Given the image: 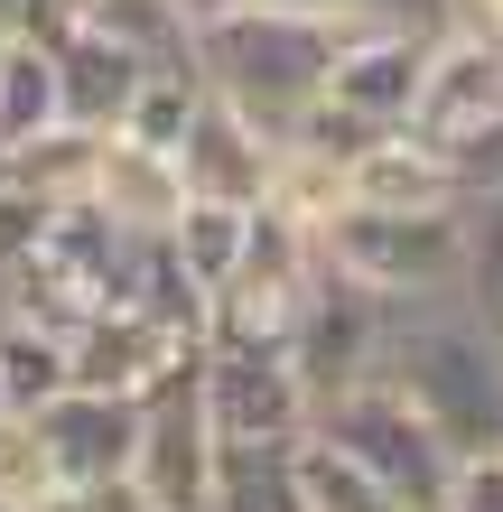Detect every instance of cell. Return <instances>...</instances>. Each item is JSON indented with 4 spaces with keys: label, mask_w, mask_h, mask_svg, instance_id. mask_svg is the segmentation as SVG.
I'll return each mask as SVG.
<instances>
[{
    "label": "cell",
    "mask_w": 503,
    "mask_h": 512,
    "mask_svg": "<svg viewBox=\"0 0 503 512\" xmlns=\"http://www.w3.org/2000/svg\"><path fill=\"white\" fill-rule=\"evenodd\" d=\"M354 19L327 10H280V0H233L196 28V66L224 103H243L280 149L308 131V112L327 103V75H336V47H345Z\"/></svg>",
    "instance_id": "1"
},
{
    "label": "cell",
    "mask_w": 503,
    "mask_h": 512,
    "mask_svg": "<svg viewBox=\"0 0 503 512\" xmlns=\"http://www.w3.org/2000/svg\"><path fill=\"white\" fill-rule=\"evenodd\" d=\"M382 373L429 410V429L457 457L466 447H503V336L476 298H401Z\"/></svg>",
    "instance_id": "2"
},
{
    "label": "cell",
    "mask_w": 503,
    "mask_h": 512,
    "mask_svg": "<svg viewBox=\"0 0 503 512\" xmlns=\"http://www.w3.org/2000/svg\"><path fill=\"white\" fill-rule=\"evenodd\" d=\"M317 252L382 298H466V205H336Z\"/></svg>",
    "instance_id": "3"
},
{
    "label": "cell",
    "mask_w": 503,
    "mask_h": 512,
    "mask_svg": "<svg viewBox=\"0 0 503 512\" xmlns=\"http://www.w3.org/2000/svg\"><path fill=\"white\" fill-rule=\"evenodd\" d=\"M327 280V252H317V233L299 215H280V205H261L252 224V252L243 270L205 298V345H261V354H289L308 326V298Z\"/></svg>",
    "instance_id": "4"
},
{
    "label": "cell",
    "mask_w": 503,
    "mask_h": 512,
    "mask_svg": "<svg viewBox=\"0 0 503 512\" xmlns=\"http://www.w3.org/2000/svg\"><path fill=\"white\" fill-rule=\"evenodd\" d=\"M317 438L354 447V457H364L410 512H438V503H448L457 447L429 429V410L410 401L392 373H373V382H354V391H327V401H317Z\"/></svg>",
    "instance_id": "5"
},
{
    "label": "cell",
    "mask_w": 503,
    "mask_h": 512,
    "mask_svg": "<svg viewBox=\"0 0 503 512\" xmlns=\"http://www.w3.org/2000/svg\"><path fill=\"white\" fill-rule=\"evenodd\" d=\"M215 410H205V373H168L150 401H140V457H131V494L150 512H205L215 503Z\"/></svg>",
    "instance_id": "6"
},
{
    "label": "cell",
    "mask_w": 503,
    "mask_h": 512,
    "mask_svg": "<svg viewBox=\"0 0 503 512\" xmlns=\"http://www.w3.org/2000/svg\"><path fill=\"white\" fill-rule=\"evenodd\" d=\"M38 438L56 457V485L66 494H94L112 512H140L131 494V457H140V401L131 391H56V401L38 410Z\"/></svg>",
    "instance_id": "7"
},
{
    "label": "cell",
    "mask_w": 503,
    "mask_h": 512,
    "mask_svg": "<svg viewBox=\"0 0 503 512\" xmlns=\"http://www.w3.org/2000/svg\"><path fill=\"white\" fill-rule=\"evenodd\" d=\"M205 410H215V438H252V447H299L317 429V391L289 354L261 345H205Z\"/></svg>",
    "instance_id": "8"
},
{
    "label": "cell",
    "mask_w": 503,
    "mask_h": 512,
    "mask_svg": "<svg viewBox=\"0 0 503 512\" xmlns=\"http://www.w3.org/2000/svg\"><path fill=\"white\" fill-rule=\"evenodd\" d=\"M392 317H401V298H382V289L354 280V270L327 261V280H317V298H308V326H299V345H289V364L308 373L317 401H327V391H354V382L382 373V354H392Z\"/></svg>",
    "instance_id": "9"
},
{
    "label": "cell",
    "mask_w": 503,
    "mask_h": 512,
    "mask_svg": "<svg viewBox=\"0 0 503 512\" xmlns=\"http://www.w3.org/2000/svg\"><path fill=\"white\" fill-rule=\"evenodd\" d=\"M280 159L289 149L252 122L243 103H224L215 84L196 94V122L177 140V177H187V196H224V205H271L280 187Z\"/></svg>",
    "instance_id": "10"
},
{
    "label": "cell",
    "mask_w": 503,
    "mask_h": 512,
    "mask_svg": "<svg viewBox=\"0 0 503 512\" xmlns=\"http://www.w3.org/2000/svg\"><path fill=\"white\" fill-rule=\"evenodd\" d=\"M140 75H150V56H131L112 28L94 19H75L66 38H56V84H66V122L84 131H122L131 122V94H140Z\"/></svg>",
    "instance_id": "11"
},
{
    "label": "cell",
    "mask_w": 503,
    "mask_h": 512,
    "mask_svg": "<svg viewBox=\"0 0 503 512\" xmlns=\"http://www.w3.org/2000/svg\"><path fill=\"white\" fill-rule=\"evenodd\" d=\"M94 205H103L112 224H131V233H168L177 215H187V177H177V149H150V140H131V131H112V140H103Z\"/></svg>",
    "instance_id": "12"
},
{
    "label": "cell",
    "mask_w": 503,
    "mask_h": 512,
    "mask_svg": "<svg viewBox=\"0 0 503 512\" xmlns=\"http://www.w3.org/2000/svg\"><path fill=\"white\" fill-rule=\"evenodd\" d=\"M103 140H112V131L56 122V131H38V140L0 149V187L38 196L47 215H66V205H94V177H103Z\"/></svg>",
    "instance_id": "13"
},
{
    "label": "cell",
    "mask_w": 503,
    "mask_h": 512,
    "mask_svg": "<svg viewBox=\"0 0 503 512\" xmlns=\"http://www.w3.org/2000/svg\"><path fill=\"white\" fill-rule=\"evenodd\" d=\"M345 196L354 205H466V168L438 159L429 140L392 131V140H373L364 159L345 168Z\"/></svg>",
    "instance_id": "14"
},
{
    "label": "cell",
    "mask_w": 503,
    "mask_h": 512,
    "mask_svg": "<svg viewBox=\"0 0 503 512\" xmlns=\"http://www.w3.org/2000/svg\"><path fill=\"white\" fill-rule=\"evenodd\" d=\"M252 224H261V205H224V196H187V215L168 224V261H177V280H187L196 298H215L233 270H243L252 252Z\"/></svg>",
    "instance_id": "15"
},
{
    "label": "cell",
    "mask_w": 503,
    "mask_h": 512,
    "mask_svg": "<svg viewBox=\"0 0 503 512\" xmlns=\"http://www.w3.org/2000/svg\"><path fill=\"white\" fill-rule=\"evenodd\" d=\"M66 122V84H56V47L28 28H0V149L38 140Z\"/></svg>",
    "instance_id": "16"
},
{
    "label": "cell",
    "mask_w": 503,
    "mask_h": 512,
    "mask_svg": "<svg viewBox=\"0 0 503 512\" xmlns=\"http://www.w3.org/2000/svg\"><path fill=\"white\" fill-rule=\"evenodd\" d=\"M56 391H75V336L47 317H0V401L38 419Z\"/></svg>",
    "instance_id": "17"
},
{
    "label": "cell",
    "mask_w": 503,
    "mask_h": 512,
    "mask_svg": "<svg viewBox=\"0 0 503 512\" xmlns=\"http://www.w3.org/2000/svg\"><path fill=\"white\" fill-rule=\"evenodd\" d=\"M289 457H299V503H308V512H410V503L382 485L364 457H354V447L317 438V429L289 447Z\"/></svg>",
    "instance_id": "18"
},
{
    "label": "cell",
    "mask_w": 503,
    "mask_h": 512,
    "mask_svg": "<svg viewBox=\"0 0 503 512\" xmlns=\"http://www.w3.org/2000/svg\"><path fill=\"white\" fill-rule=\"evenodd\" d=\"M205 512H308V503H299V457H289V447L224 438V457H215V503H205Z\"/></svg>",
    "instance_id": "19"
},
{
    "label": "cell",
    "mask_w": 503,
    "mask_h": 512,
    "mask_svg": "<svg viewBox=\"0 0 503 512\" xmlns=\"http://www.w3.org/2000/svg\"><path fill=\"white\" fill-rule=\"evenodd\" d=\"M84 19L112 28L131 56H150V66H196V10L187 0H84Z\"/></svg>",
    "instance_id": "20"
},
{
    "label": "cell",
    "mask_w": 503,
    "mask_h": 512,
    "mask_svg": "<svg viewBox=\"0 0 503 512\" xmlns=\"http://www.w3.org/2000/svg\"><path fill=\"white\" fill-rule=\"evenodd\" d=\"M466 298L476 308L503 298V177L466 187Z\"/></svg>",
    "instance_id": "21"
},
{
    "label": "cell",
    "mask_w": 503,
    "mask_h": 512,
    "mask_svg": "<svg viewBox=\"0 0 503 512\" xmlns=\"http://www.w3.org/2000/svg\"><path fill=\"white\" fill-rule=\"evenodd\" d=\"M438 512H503V447H466Z\"/></svg>",
    "instance_id": "22"
},
{
    "label": "cell",
    "mask_w": 503,
    "mask_h": 512,
    "mask_svg": "<svg viewBox=\"0 0 503 512\" xmlns=\"http://www.w3.org/2000/svg\"><path fill=\"white\" fill-rule=\"evenodd\" d=\"M457 19H476V28H503V0H457Z\"/></svg>",
    "instance_id": "23"
},
{
    "label": "cell",
    "mask_w": 503,
    "mask_h": 512,
    "mask_svg": "<svg viewBox=\"0 0 503 512\" xmlns=\"http://www.w3.org/2000/svg\"><path fill=\"white\" fill-rule=\"evenodd\" d=\"M187 10H196V19H215V10H233V0H187Z\"/></svg>",
    "instance_id": "24"
},
{
    "label": "cell",
    "mask_w": 503,
    "mask_h": 512,
    "mask_svg": "<svg viewBox=\"0 0 503 512\" xmlns=\"http://www.w3.org/2000/svg\"><path fill=\"white\" fill-rule=\"evenodd\" d=\"M485 317H494V336H503V298H494V308H485Z\"/></svg>",
    "instance_id": "25"
},
{
    "label": "cell",
    "mask_w": 503,
    "mask_h": 512,
    "mask_svg": "<svg viewBox=\"0 0 503 512\" xmlns=\"http://www.w3.org/2000/svg\"><path fill=\"white\" fill-rule=\"evenodd\" d=\"M0 308H10V280H0Z\"/></svg>",
    "instance_id": "26"
},
{
    "label": "cell",
    "mask_w": 503,
    "mask_h": 512,
    "mask_svg": "<svg viewBox=\"0 0 503 512\" xmlns=\"http://www.w3.org/2000/svg\"><path fill=\"white\" fill-rule=\"evenodd\" d=\"M0 419H10V401H0Z\"/></svg>",
    "instance_id": "27"
},
{
    "label": "cell",
    "mask_w": 503,
    "mask_h": 512,
    "mask_svg": "<svg viewBox=\"0 0 503 512\" xmlns=\"http://www.w3.org/2000/svg\"><path fill=\"white\" fill-rule=\"evenodd\" d=\"M0 512H19V503H0Z\"/></svg>",
    "instance_id": "28"
}]
</instances>
